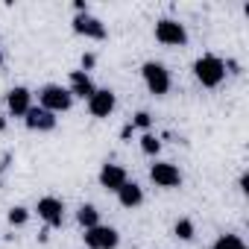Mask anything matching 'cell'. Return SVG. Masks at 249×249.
I'll return each mask as SVG.
<instances>
[{
	"instance_id": "obj_5",
	"label": "cell",
	"mask_w": 249,
	"mask_h": 249,
	"mask_svg": "<svg viewBox=\"0 0 249 249\" xmlns=\"http://www.w3.org/2000/svg\"><path fill=\"white\" fill-rule=\"evenodd\" d=\"M85 246L88 249H117L120 246V231L111 229V226H94V229H85Z\"/></svg>"
},
{
	"instance_id": "obj_1",
	"label": "cell",
	"mask_w": 249,
	"mask_h": 249,
	"mask_svg": "<svg viewBox=\"0 0 249 249\" xmlns=\"http://www.w3.org/2000/svg\"><path fill=\"white\" fill-rule=\"evenodd\" d=\"M194 76L202 88H217L226 79V62L214 53H205L194 62Z\"/></svg>"
},
{
	"instance_id": "obj_22",
	"label": "cell",
	"mask_w": 249,
	"mask_h": 249,
	"mask_svg": "<svg viewBox=\"0 0 249 249\" xmlns=\"http://www.w3.org/2000/svg\"><path fill=\"white\" fill-rule=\"evenodd\" d=\"M73 9H76V15H85L88 12V3H85V0H73Z\"/></svg>"
},
{
	"instance_id": "obj_25",
	"label": "cell",
	"mask_w": 249,
	"mask_h": 249,
	"mask_svg": "<svg viewBox=\"0 0 249 249\" xmlns=\"http://www.w3.org/2000/svg\"><path fill=\"white\" fill-rule=\"evenodd\" d=\"M0 132H6V117L0 114Z\"/></svg>"
},
{
	"instance_id": "obj_26",
	"label": "cell",
	"mask_w": 249,
	"mask_h": 249,
	"mask_svg": "<svg viewBox=\"0 0 249 249\" xmlns=\"http://www.w3.org/2000/svg\"><path fill=\"white\" fill-rule=\"evenodd\" d=\"M0 65H3V50H0Z\"/></svg>"
},
{
	"instance_id": "obj_12",
	"label": "cell",
	"mask_w": 249,
	"mask_h": 249,
	"mask_svg": "<svg viewBox=\"0 0 249 249\" xmlns=\"http://www.w3.org/2000/svg\"><path fill=\"white\" fill-rule=\"evenodd\" d=\"M68 82H71V85H68V91H71V97H73V100L79 97V100H85V103H88V100H91V94L97 91L94 79H91L85 71H71Z\"/></svg>"
},
{
	"instance_id": "obj_23",
	"label": "cell",
	"mask_w": 249,
	"mask_h": 249,
	"mask_svg": "<svg viewBox=\"0 0 249 249\" xmlns=\"http://www.w3.org/2000/svg\"><path fill=\"white\" fill-rule=\"evenodd\" d=\"M132 129H135V126H132V123H126V126H123V129H120V138H123V141H129V138H132Z\"/></svg>"
},
{
	"instance_id": "obj_9",
	"label": "cell",
	"mask_w": 249,
	"mask_h": 249,
	"mask_svg": "<svg viewBox=\"0 0 249 249\" xmlns=\"http://www.w3.org/2000/svg\"><path fill=\"white\" fill-rule=\"evenodd\" d=\"M73 33L82 36V38H91V41H103L106 38V24L100 18H94V15L85 12V15L73 18Z\"/></svg>"
},
{
	"instance_id": "obj_7",
	"label": "cell",
	"mask_w": 249,
	"mask_h": 249,
	"mask_svg": "<svg viewBox=\"0 0 249 249\" xmlns=\"http://www.w3.org/2000/svg\"><path fill=\"white\" fill-rule=\"evenodd\" d=\"M24 123H27L30 132H53L56 123H59V117H56L53 111L41 108V106H33V108L24 114Z\"/></svg>"
},
{
	"instance_id": "obj_19",
	"label": "cell",
	"mask_w": 249,
	"mask_h": 249,
	"mask_svg": "<svg viewBox=\"0 0 249 249\" xmlns=\"http://www.w3.org/2000/svg\"><path fill=\"white\" fill-rule=\"evenodd\" d=\"M173 231H176V237H179V240H194V223H191L188 217H182V220H176V226H173Z\"/></svg>"
},
{
	"instance_id": "obj_11",
	"label": "cell",
	"mask_w": 249,
	"mask_h": 249,
	"mask_svg": "<svg viewBox=\"0 0 249 249\" xmlns=\"http://www.w3.org/2000/svg\"><path fill=\"white\" fill-rule=\"evenodd\" d=\"M6 108L12 117H24L30 108H33V91L24 88V85H15L9 94H6Z\"/></svg>"
},
{
	"instance_id": "obj_10",
	"label": "cell",
	"mask_w": 249,
	"mask_h": 249,
	"mask_svg": "<svg viewBox=\"0 0 249 249\" xmlns=\"http://www.w3.org/2000/svg\"><path fill=\"white\" fill-rule=\"evenodd\" d=\"M114 106H117V97H114L111 88H97V91L91 94V100H88L91 117H108V114L114 111Z\"/></svg>"
},
{
	"instance_id": "obj_16",
	"label": "cell",
	"mask_w": 249,
	"mask_h": 249,
	"mask_svg": "<svg viewBox=\"0 0 249 249\" xmlns=\"http://www.w3.org/2000/svg\"><path fill=\"white\" fill-rule=\"evenodd\" d=\"M208 249H246V243H243L237 234H220Z\"/></svg>"
},
{
	"instance_id": "obj_3",
	"label": "cell",
	"mask_w": 249,
	"mask_h": 249,
	"mask_svg": "<svg viewBox=\"0 0 249 249\" xmlns=\"http://www.w3.org/2000/svg\"><path fill=\"white\" fill-rule=\"evenodd\" d=\"M141 76H144V85L153 97H164L170 91V71L161 62H144Z\"/></svg>"
},
{
	"instance_id": "obj_24",
	"label": "cell",
	"mask_w": 249,
	"mask_h": 249,
	"mask_svg": "<svg viewBox=\"0 0 249 249\" xmlns=\"http://www.w3.org/2000/svg\"><path fill=\"white\" fill-rule=\"evenodd\" d=\"M240 191H243V194H249V173H243V176H240Z\"/></svg>"
},
{
	"instance_id": "obj_21",
	"label": "cell",
	"mask_w": 249,
	"mask_h": 249,
	"mask_svg": "<svg viewBox=\"0 0 249 249\" xmlns=\"http://www.w3.org/2000/svg\"><path fill=\"white\" fill-rule=\"evenodd\" d=\"M94 65H97V56H94V53H85V56H82V71L88 73Z\"/></svg>"
},
{
	"instance_id": "obj_13",
	"label": "cell",
	"mask_w": 249,
	"mask_h": 249,
	"mask_svg": "<svg viewBox=\"0 0 249 249\" xmlns=\"http://www.w3.org/2000/svg\"><path fill=\"white\" fill-rule=\"evenodd\" d=\"M126 182H129V176H126V170H123L120 164H108V161H106V164L100 167V185H103L106 191L117 194Z\"/></svg>"
},
{
	"instance_id": "obj_4",
	"label": "cell",
	"mask_w": 249,
	"mask_h": 249,
	"mask_svg": "<svg viewBox=\"0 0 249 249\" xmlns=\"http://www.w3.org/2000/svg\"><path fill=\"white\" fill-rule=\"evenodd\" d=\"M156 41L164 47H185L188 44V30L176 18H161L156 21Z\"/></svg>"
},
{
	"instance_id": "obj_14",
	"label": "cell",
	"mask_w": 249,
	"mask_h": 249,
	"mask_svg": "<svg viewBox=\"0 0 249 249\" xmlns=\"http://www.w3.org/2000/svg\"><path fill=\"white\" fill-rule=\"evenodd\" d=\"M117 202H120L123 208H138V205L144 202V188H141L138 182H126V185L117 191Z\"/></svg>"
},
{
	"instance_id": "obj_17",
	"label": "cell",
	"mask_w": 249,
	"mask_h": 249,
	"mask_svg": "<svg viewBox=\"0 0 249 249\" xmlns=\"http://www.w3.org/2000/svg\"><path fill=\"white\" fill-rule=\"evenodd\" d=\"M159 150H161V141L153 132H144L141 135V153L144 156H159Z\"/></svg>"
},
{
	"instance_id": "obj_15",
	"label": "cell",
	"mask_w": 249,
	"mask_h": 249,
	"mask_svg": "<svg viewBox=\"0 0 249 249\" xmlns=\"http://www.w3.org/2000/svg\"><path fill=\"white\" fill-rule=\"evenodd\" d=\"M76 223H79L82 229H94V226H100V211H97V205H91V202L79 205V211H76Z\"/></svg>"
},
{
	"instance_id": "obj_18",
	"label": "cell",
	"mask_w": 249,
	"mask_h": 249,
	"mask_svg": "<svg viewBox=\"0 0 249 249\" xmlns=\"http://www.w3.org/2000/svg\"><path fill=\"white\" fill-rule=\"evenodd\" d=\"M30 223V211L24 205H12L9 208V226H27Z\"/></svg>"
},
{
	"instance_id": "obj_20",
	"label": "cell",
	"mask_w": 249,
	"mask_h": 249,
	"mask_svg": "<svg viewBox=\"0 0 249 249\" xmlns=\"http://www.w3.org/2000/svg\"><path fill=\"white\" fill-rule=\"evenodd\" d=\"M150 123H153L150 111H138V114L132 117V126H138V129H150Z\"/></svg>"
},
{
	"instance_id": "obj_2",
	"label": "cell",
	"mask_w": 249,
	"mask_h": 249,
	"mask_svg": "<svg viewBox=\"0 0 249 249\" xmlns=\"http://www.w3.org/2000/svg\"><path fill=\"white\" fill-rule=\"evenodd\" d=\"M38 106L53 111V114H62V111H71L73 108V97L65 85H56V82H47L38 88Z\"/></svg>"
},
{
	"instance_id": "obj_6",
	"label": "cell",
	"mask_w": 249,
	"mask_h": 249,
	"mask_svg": "<svg viewBox=\"0 0 249 249\" xmlns=\"http://www.w3.org/2000/svg\"><path fill=\"white\" fill-rule=\"evenodd\" d=\"M36 211H38V217L44 220L47 229H62V223H65V202L59 196H41Z\"/></svg>"
},
{
	"instance_id": "obj_8",
	"label": "cell",
	"mask_w": 249,
	"mask_h": 249,
	"mask_svg": "<svg viewBox=\"0 0 249 249\" xmlns=\"http://www.w3.org/2000/svg\"><path fill=\"white\" fill-rule=\"evenodd\" d=\"M150 179L159 185V188H179L182 185V173L173 161H156L150 167Z\"/></svg>"
}]
</instances>
